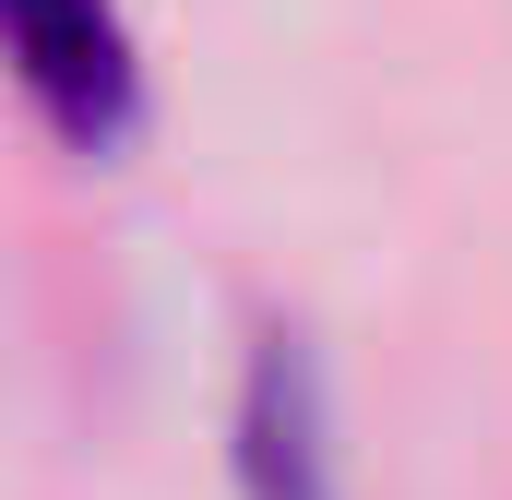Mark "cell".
Segmentation results:
<instances>
[{
  "label": "cell",
  "instance_id": "2",
  "mask_svg": "<svg viewBox=\"0 0 512 500\" xmlns=\"http://www.w3.org/2000/svg\"><path fill=\"white\" fill-rule=\"evenodd\" d=\"M239 500H346L334 477V405H322V370L298 334H262L251 370H239Z\"/></svg>",
  "mask_w": 512,
  "mask_h": 500
},
{
  "label": "cell",
  "instance_id": "1",
  "mask_svg": "<svg viewBox=\"0 0 512 500\" xmlns=\"http://www.w3.org/2000/svg\"><path fill=\"white\" fill-rule=\"evenodd\" d=\"M0 48L24 72V96L84 155L131 131V36H120L108 0H0Z\"/></svg>",
  "mask_w": 512,
  "mask_h": 500
}]
</instances>
